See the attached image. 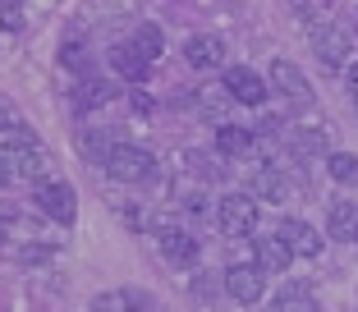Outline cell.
Returning a JSON list of instances; mask_svg holds the SVG:
<instances>
[{"mask_svg":"<svg viewBox=\"0 0 358 312\" xmlns=\"http://www.w3.org/2000/svg\"><path fill=\"white\" fill-rule=\"evenodd\" d=\"M106 175L115 179V184H124V188H152L161 179V166H157V156H152L148 147L120 143L115 152H110V161H106Z\"/></svg>","mask_w":358,"mask_h":312,"instance_id":"obj_1","label":"cell"},{"mask_svg":"<svg viewBox=\"0 0 358 312\" xmlns=\"http://www.w3.org/2000/svg\"><path fill=\"white\" fill-rule=\"evenodd\" d=\"M216 229L225 239H253L262 229V202L253 193H225L216 202Z\"/></svg>","mask_w":358,"mask_h":312,"instance_id":"obj_2","label":"cell"},{"mask_svg":"<svg viewBox=\"0 0 358 312\" xmlns=\"http://www.w3.org/2000/svg\"><path fill=\"white\" fill-rule=\"evenodd\" d=\"M152 239H157V253L170 262L175 271H198L202 262V243L193 239L184 225H175V220L157 216V225H152Z\"/></svg>","mask_w":358,"mask_h":312,"instance_id":"obj_3","label":"cell"},{"mask_svg":"<svg viewBox=\"0 0 358 312\" xmlns=\"http://www.w3.org/2000/svg\"><path fill=\"white\" fill-rule=\"evenodd\" d=\"M266 83H271V97L285 101V111H308V106H313V83H308V73L299 69L294 60H285V55L271 60Z\"/></svg>","mask_w":358,"mask_h":312,"instance_id":"obj_4","label":"cell"},{"mask_svg":"<svg viewBox=\"0 0 358 312\" xmlns=\"http://www.w3.org/2000/svg\"><path fill=\"white\" fill-rule=\"evenodd\" d=\"M308 37H313V51H317V60H322L327 73H345L349 64H354V60H349V55H354V32H349V28L322 19Z\"/></svg>","mask_w":358,"mask_h":312,"instance_id":"obj_5","label":"cell"},{"mask_svg":"<svg viewBox=\"0 0 358 312\" xmlns=\"http://www.w3.org/2000/svg\"><path fill=\"white\" fill-rule=\"evenodd\" d=\"M221 92L230 97L234 106H248V111L271 101V83H266L253 64H225L221 69Z\"/></svg>","mask_w":358,"mask_h":312,"instance_id":"obj_6","label":"cell"},{"mask_svg":"<svg viewBox=\"0 0 358 312\" xmlns=\"http://www.w3.org/2000/svg\"><path fill=\"white\" fill-rule=\"evenodd\" d=\"M32 198H37V207H42V216H51L55 225H74L78 220V188L69 184V179H46L42 188H32Z\"/></svg>","mask_w":358,"mask_h":312,"instance_id":"obj_7","label":"cell"},{"mask_svg":"<svg viewBox=\"0 0 358 312\" xmlns=\"http://www.w3.org/2000/svg\"><path fill=\"white\" fill-rule=\"evenodd\" d=\"M221 276H225V294H230L239 308H253V303L266 299V271L257 267V262H234Z\"/></svg>","mask_w":358,"mask_h":312,"instance_id":"obj_8","label":"cell"},{"mask_svg":"<svg viewBox=\"0 0 358 312\" xmlns=\"http://www.w3.org/2000/svg\"><path fill=\"white\" fill-rule=\"evenodd\" d=\"M280 147L294 156V161H327L331 156V134L322 125H285Z\"/></svg>","mask_w":358,"mask_h":312,"instance_id":"obj_9","label":"cell"},{"mask_svg":"<svg viewBox=\"0 0 358 312\" xmlns=\"http://www.w3.org/2000/svg\"><path fill=\"white\" fill-rule=\"evenodd\" d=\"M248 193H253L257 202L285 207V202H294V198H299V184L285 175V166H257L253 175H248Z\"/></svg>","mask_w":358,"mask_h":312,"instance_id":"obj_10","label":"cell"},{"mask_svg":"<svg viewBox=\"0 0 358 312\" xmlns=\"http://www.w3.org/2000/svg\"><path fill=\"white\" fill-rule=\"evenodd\" d=\"M225 55H230V46H225L221 32H193L189 42H184V64H189L193 73L225 69Z\"/></svg>","mask_w":358,"mask_h":312,"instance_id":"obj_11","label":"cell"},{"mask_svg":"<svg viewBox=\"0 0 358 312\" xmlns=\"http://www.w3.org/2000/svg\"><path fill=\"white\" fill-rule=\"evenodd\" d=\"M253 262L266 271V276H285L299 257H294V248L285 243L280 229H257L253 234Z\"/></svg>","mask_w":358,"mask_h":312,"instance_id":"obj_12","label":"cell"},{"mask_svg":"<svg viewBox=\"0 0 358 312\" xmlns=\"http://www.w3.org/2000/svg\"><path fill=\"white\" fill-rule=\"evenodd\" d=\"M106 64H110V73H115L120 83H148L152 78V60L143 51H138L134 42H115L110 51H106Z\"/></svg>","mask_w":358,"mask_h":312,"instance_id":"obj_13","label":"cell"},{"mask_svg":"<svg viewBox=\"0 0 358 312\" xmlns=\"http://www.w3.org/2000/svg\"><path fill=\"white\" fill-rule=\"evenodd\" d=\"M216 152L225 161H248V156L262 152V134L257 129H243V125H216Z\"/></svg>","mask_w":358,"mask_h":312,"instance_id":"obj_14","label":"cell"},{"mask_svg":"<svg viewBox=\"0 0 358 312\" xmlns=\"http://www.w3.org/2000/svg\"><path fill=\"white\" fill-rule=\"evenodd\" d=\"M120 97L115 78H101V73H87V78H74V92H69V106L74 111H101Z\"/></svg>","mask_w":358,"mask_h":312,"instance_id":"obj_15","label":"cell"},{"mask_svg":"<svg viewBox=\"0 0 358 312\" xmlns=\"http://www.w3.org/2000/svg\"><path fill=\"white\" fill-rule=\"evenodd\" d=\"M275 229H280V234H285V243L294 248V257H303V262H317V257H322V248H327L322 229H317V225H308V220H299V216H285Z\"/></svg>","mask_w":358,"mask_h":312,"instance_id":"obj_16","label":"cell"},{"mask_svg":"<svg viewBox=\"0 0 358 312\" xmlns=\"http://www.w3.org/2000/svg\"><path fill=\"white\" fill-rule=\"evenodd\" d=\"M5 161H10L14 179H28L32 188H42L46 179H55V170H51V152H46L42 143H37V147H23V152L5 156Z\"/></svg>","mask_w":358,"mask_h":312,"instance_id":"obj_17","label":"cell"},{"mask_svg":"<svg viewBox=\"0 0 358 312\" xmlns=\"http://www.w3.org/2000/svg\"><path fill=\"white\" fill-rule=\"evenodd\" d=\"M327 239H336V243H358V202L331 198V207H327Z\"/></svg>","mask_w":358,"mask_h":312,"instance_id":"obj_18","label":"cell"},{"mask_svg":"<svg viewBox=\"0 0 358 312\" xmlns=\"http://www.w3.org/2000/svg\"><path fill=\"white\" fill-rule=\"evenodd\" d=\"M74 147H78V156H83L87 166H101V170H106V161H110V152H115L120 143H115L110 134H106V129L83 125V129L74 134Z\"/></svg>","mask_w":358,"mask_h":312,"instance_id":"obj_19","label":"cell"},{"mask_svg":"<svg viewBox=\"0 0 358 312\" xmlns=\"http://www.w3.org/2000/svg\"><path fill=\"white\" fill-rule=\"evenodd\" d=\"M271 312H322V303H317V294H313L308 281H289L271 299Z\"/></svg>","mask_w":358,"mask_h":312,"instance_id":"obj_20","label":"cell"},{"mask_svg":"<svg viewBox=\"0 0 358 312\" xmlns=\"http://www.w3.org/2000/svg\"><path fill=\"white\" fill-rule=\"evenodd\" d=\"M60 64L74 73V78H87V73H96V69H92V46H87L83 37H64V42H60Z\"/></svg>","mask_w":358,"mask_h":312,"instance_id":"obj_21","label":"cell"},{"mask_svg":"<svg viewBox=\"0 0 358 312\" xmlns=\"http://www.w3.org/2000/svg\"><path fill=\"white\" fill-rule=\"evenodd\" d=\"M322 166H327V179H331V184L358 188V156H354V152H331Z\"/></svg>","mask_w":358,"mask_h":312,"instance_id":"obj_22","label":"cell"},{"mask_svg":"<svg viewBox=\"0 0 358 312\" xmlns=\"http://www.w3.org/2000/svg\"><path fill=\"white\" fill-rule=\"evenodd\" d=\"M129 42H134V46H138V51H143V55H148L152 64H157L161 55H166V32H161L157 23H138V28H134V37H129Z\"/></svg>","mask_w":358,"mask_h":312,"instance_id":"obj_23","label":"cell"},{"mask_svg":"<svg viewBox=\"0 0 358 312\" xmlns=\"http://www.w3.org/2000/svg\"><path fill=\"white\" fill-rule=\"evenodd\" d=\"M225 290V276H211V271H198V276H193L189 281V294L198 303H216V294Z\"/></svg>","mask_w":358,"mask_h":312,"instance_id":"obj_24","label":"cell"},{"mask_svg":"<svg viewBox=\"0 0 358 312\" xmlns=\"http://www.w3.org/2000/svg\"><path fill=\"white\" fill-rule=\"evenodd\" d=\"M115 216L124 220L129 229H152V225H157V220L148 216V207H143V202H129V198H120V202H115Z\"/></svg>","mask_w":358,"mask_h":312,"instance_id":"obj_25","label":"cell"},{"mask_svg":"<svg viewBox=\"0 0 358 312\" xmlns=\"http://www.w3.org/2000/svg\"><path fill=\"white\" fill-rule=\"evenodd\" d=\"M87 312H134V308H129L124 290H106V294H96V299L87 303Z\"/></svg>","mask_w":358,"mask_h":312,"instance_id":"obj_26","label":"cell"},{"mask_svg":"<svg viewBox=\"0 0 358 312\" xmlns=\"http://www.w3.org/2000/svg\"><path fill=\"white\" fill-rule=\"evenodd\" d=\"M184 211H189L193 220H211V198H207V188H193V193H184Z\"/></svg>","mask_w":358,"mask_h":312,"instance_id":"obj_27","label":"cell"},{"mask_svg":"<svg viewBox=\"0 0 358 312\" xmlns=\"http://www.w3.org/2000/svg\"><path fill=\"white\" fill-rule=\"evenodd\" d=\"M124 299H129L134 312H157V299H152L148 290H124Z\"/></svg>","mask_w":358,"mask_h":312,"instance_id":"obj_28","label":"cell"},{"mask_svg":"<svg viewBox=\"0 0 358 312\" xmlns=\"http://www.w3.org/2000/svg\"><path fill=\"white\" fill-rule=\"evenodd\" d=\"M19 125H23V120L14 115V106L5 101V97H0V134H10V129H19Z\"/></svg>","mask_w":358,"mask_h":312,"instance_id":"obj_29","label":"cell"},{"mask_svg":"<svg viewBox=\"0 0 358 312\" xmlns=\"http://www.w3.org/2000/svg\"><path fill=\"white\" fill-rule=\"evenodd\" d=\"M345 92H349V101L358 106V60H354V64L345 69Z\"/></svg>","mask_w":358,"mask_h":312,"instance_id":"obj_30","label":"cell"},{"mask_svg":"<svg viewBox=\"0 0 358 312\" xmlns=\"http://www.w3.org/2000/svg\"><path fill=\"white\" fill-rule=\"evenodd\" d=\"M5 28H10V32L19 28V10H14V5H5Z\"/></svg>","mask_w":358,"mask_h":312,"instance_id":"obj_31","label":"cell"},{"mask_svg":"<svg viewBox=\"0 0 358 312\" xmlns=\"http://www.w3.org/2000/svg\"><path fill=\"white\" fill-rule=\"evenodd\" d=\"M10 179H14V170H10V161H5V156H0V188L10 184Z\"/></svg>","mask_w":358,"mask_h":312,"instance_id":"obj_32","label":"cell"}]
</instances>
